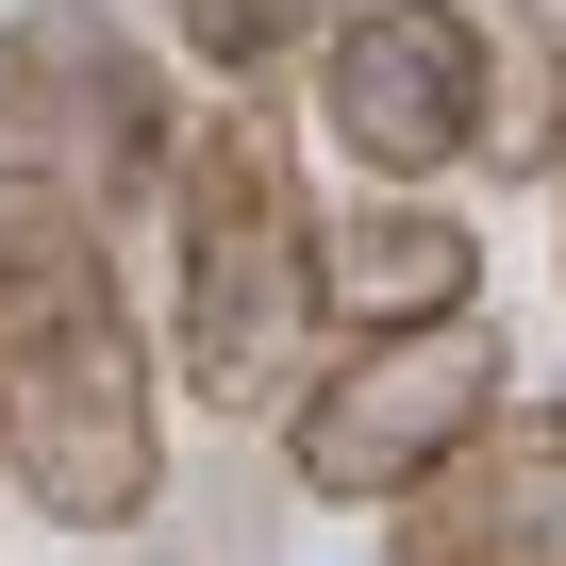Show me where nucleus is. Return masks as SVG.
Instances as JSON below:
<instances>
[{
    "mask_svg": "<svg viewBox=\"0 0 566 566\" xmlns=\"http://www.w3.org/2000/svg\"><path fill=\"white\" fill-rule=\"evenodd\" d=\"M0 483L84 549L167 500V384L67 200H0Z\"/></svg>",
    "mask_w": 566,
    "mask_h": 566,
    "instance_id": "1",
    "label": "nucleus"
},
{
    "mask_svg": "<svg viewBox=\"0 0 566 566\" xmlns=\"http://www.w3.org/2000/svg\"><path fill=\"white\" fill-rule=\"evenodd\" d=\"M301 317H317L301 134L266 117V84H233L217 117H184V167H167V350H184V400H217V417L301 400Z\"/></svg>",
    "mask_w": 566,
    "mask_h": 566,
    "instance_id": "2",
    "label": "nucleus"
},
{
    "mask_svg": "<svg viewBox=\"0 0 566 566\" xmlns=\"http://www.w3.org/2000/svg\"><path fill=\"white\" fill-rule=\"evenodd\" d=\"M167 167H184L167 67L101 0H18V18H0V200L117 217V200H167Z\"/></svg>",
    "mask_w": 566,
    "mask_h": 566,
    "instance_id": "3",
    "label": "nucleus"
},
{
    "mask_svg": "<svg viewBox=\"0 0 566 566\" xmlns=\"http://www.w3.org/2000/svg\"><path fill=\"white\" fill-rule=\"evenodd\" d=\"M500 334L483 317H433V334H350V367H317L301 400H283V483L301 500H417L450 450L500 433Z\"/></svg>",
    "mask_w": 566,
    "mask_h": 566,
    "instance_id": "4",
    "label": "nucleus"
},
{
    "mask_svg": "<svg viewBox=\"0 0 566 566\" xmlns=\"http://www.w3.org/2000/svg\"><path fill=\"white\" fill-rule=\"evenodd\" d=\"M317 134L367 184H450L483 150V18L467 0H350L317 51Z\"/></svg>",
    "mask_w": 566,
    "mask_h": 566,
    "instance_id": "5",
    "label": "nucleus"
},
{
    "mask_svg": "<svg viewBox=\"0 0 566 566\" xmlns=\"http://www.w3.org/2000/svg\"><path fill=\"white\" fill-rule=\"evenodd\" d=\"M400 566H566V400L500 417L400 500Z\"/></svg>",
    "mask_w": 566,
    "mask_h": 566,
    "instance_id": "6",
    "label": "nucleus"
},
{
    "mask_svg": "<svg viewBox=\"0 0 566 566\" xmlns=\"http://www.w3.org/2000/svg\"><path fill=\"white\" fill-rule=\"evenodd\" d=\"M467 301H483V233L433 184H367V217L317 233V317H350V334H433Z\"/></svg>",
    "mask_w": 566,
    "mask_h": 566,
    "instance_id": "7",
    "label": "nucleus"
},
{
    "mask_svg": "<svg viewBox=\"0 0 566 566\" xmlns=\"http://www.w3.org/2000/svg\"><path fill=\"white\" fill-rule=\"evenodd\" d=\"M483 167H566V51H549V18H483Z\"/></svg>",
    "mask_w": 566,
    "mask_h": 566,
    "instance_id": "8",
    "label": "nucleus"
},
{
    "mask_svg": "<svg viewBox=\"0 0 566 566\" xmlns=\"http://www.w3.org/2000/svg\"><path fill=\"white\" fill-rule=\"evenodd\" d=\"M334 18H350V0H167V51L217 67V84H266V67L334 51Z\"/></svg>",
    "mask_w": 566,
    "mask_h": 566,
    "instance_id": "9",
    "label": "nucleus"
},
{
    "mask_svg": "<svg viewBox=\"0 0 566 566\" xmlns=\"http://www.w3.org/2000/svg\"><path fill=\"white\" fill-rule=\"evenodd\" d=\"M101 566H266V516H250V483L233 500H184V516L150 500L134 533H101Z\"/></svg>",
    "mask_w": 566,
    "mask_h": 566,
    "instance_id": "10",
    "label": "nucleus"
}]
</instances>
